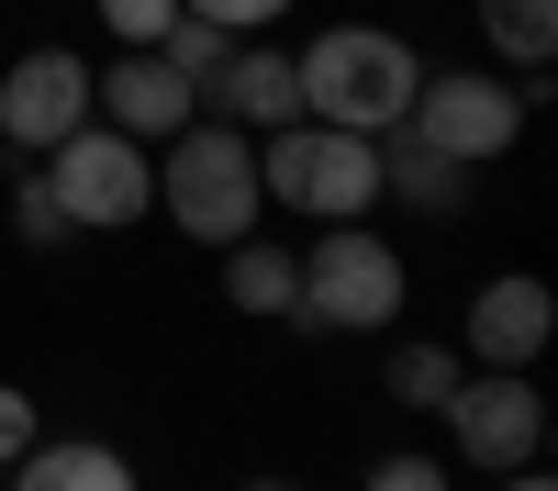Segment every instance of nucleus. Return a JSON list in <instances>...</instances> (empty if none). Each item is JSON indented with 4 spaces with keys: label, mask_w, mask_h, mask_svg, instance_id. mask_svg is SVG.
I'll return each mask as SVG.
<instances>
[{
    "label": "nucleus",
    "mask_w": 558,
    "mask_h": 491,
    "mask_svg": "<svg viewBox=\"0 0 558 491\" xmlns=\"http://www.w3.org/2000/svg\"><path fill=\"white\" fill-rule=\"evenodd\" d=\"M202 112V89L179 78L157 45H123L112 67H89V123H112V134H134V146H168L179 123Z\"/></svg>",
    "instance_id": "1a4fd4ad"
},
{
    "label": "nucleus",
    "mask_w": 558,
    "mask_h": 491,
    "mask_svg": "<svg viewBox=\"0 0 558 491\" xmlns=\"http://www.w3.org/2000/svg\"><path fill=\"white\" fill-rule=\"evenodd\" d=\"M291 78H302V112L313 123L380 146V134H402L413 89H425V57H413L402 34H380V23H324L313 57H291Z\"/></svg>",
    "instance_id": "f257e3e1"
},
{
    "label": "nucleus",
    "mask_w": 558,
    "mask_h": 491,
    "mask_svg": "<svg viewBox=\"0 0 558 491\" xmlns=\"http://www.w3.org/2000/svg\"><path fill=\"white\" fill-rule=\"evenodd\" d=\"M246 491H313V480H246Z\"/></svg>",
    "instance_id": "b1692460"
},
{
    "label": "nucleus",
    "mask_w": 558,
    "mask_h": 491,
    "mask_svg": "<svg viewBox=\"0 0 558 491\" xmlns=\"http://www.w3.org/2000/svg\"><path fill=\"white\" fill-rule=\"evenodd\" d=\"M12 235L45 246V257L68 246V212H57V191H45V168H23V191H12Z\"/></svg>",
    "instance_id": "a211bd4d"
},
{
    "label": "nucleus",
    "mask_w": 558,
    "mask_h": 491,
    "mask_svg": "<svg viewBox=\"0 0 558 491\" xmlns=\"http://www.w3.org/2000/svg\"><path fill=\"white\" fill-rule=\"evenodd\" d=\"M547 335H558L547 280H536V268H502V280L470 291V335H458V357H470V369H536Z\"/></svg>",
    "instance_id": "9d476101"
},
{
    "label": "nucleus",
    "mask_w": 558,
    "mask_h": 491,
    "mask_svg": "<svg viewBox=\"0 0 558 491\" xmlns=\"http://www.w3.org/2000/svg\"><path fill=\"white\" fill-rule=\"evenodd\" d=\"M402 134H425V146L458 157V168H492V157L525 146V89L492 78V67H425V89H413Z\"/></svg>",
    "instance_id": "423d86ee"
},
{
    "label": "nucleus",
    "mask_w": 558,
    "mask_h": 491,
    "mask_svg": "<svg viewBox=\"0 0 558 491\" xmlns=\"http://www.w3.org/2000/svg\"><path fill=\"white\" fill-rule=\"evenodd\" d=\"M45 191H57L68 235H123L157 212V146H134L112 123H78L68 146H45Z\"/></svg>",
    "instance_id": "39448f33"
},
{
    "label": "nucleus",
    "mask_w": 558,
    "mask_h": 491,
    "mask_svg": "<svg viewBox=\"0 0 558 491\" xmlns=\"http://www.w3.org/2000/svg\"><path fill=\"white\" fill-rule=\"evenodd\" d=\"M447 435H458V458L470 469H536V446H547V402L525 369H470L447 391Z\"/></svg>",
    "instance_id": "0eeeda50"
},
{
    "label": "nucleus",
    "mask_w": 558,
    "mask_h": 491,
    "mask_svg": "<svg viewBox=\"0 0 558 491\" xmlns=\"http://www.w3.org/2000/svg\"><path fill=\"white\" fill-rule=\"evenodd\" d=\"M12 491H134V458L101 435H34L12 458Z\"/></svg>",
    "instance_id": "f8f14e48"
},
{
    "label": "nucleus",
    "mask_w": 558,
    "mask_h": 491,
    "mask_svg": "<svg viewBox=\"0 0 558 491\" xmlns=\"http://www.w3.org/2000/svg\"><path fill=\"white\" fill-rule=\"evenodd\" d=\"M380 191L447 223V212H470V168H458V157H436L425 134H380Z\"/></svg>",
    "instance_id": "ddd939ff"
},
{
    "label": "nucleus",
    "mask_w": 558,
    "mask_h": 491,
    "mask_svg": "<svg viewBox=\"0 0 558 491\" xmlns=\"http://www.w3.org/2000/svg\"><path fill=\"white\" fill-rule=\"evenodd\" d=\"M481 34H492V57L547 67L558 57V0H481Z\"/></svg>",
    "instance_id": "dca6fc26"
},
{
    "label": "nucleus",
    "mask_w": 558,
    "mask_h": 491,
    "mask_svg": "<svg viewBox=\"0 0 558 491\" xmlns=\"http://www.w3.org/2000/svg\"><path fill=\"white\" fill-rule=\"evenodd\" d=\"M291 291H302V257H291V246H257V235L223 246V302H235L246 324H279V312H291Z\"/></svg>",
    "instance_id": "4468645a"
},
{
    "label": "nucleus",
    "mask_w": 558,
    "mask_h": 491,
    "mask_svg": "<svg viewBox=\"0 0 558 491\" xmlns=\"http://www.w3.org/2000/svg\"><path fill=\"white\" fill-rule=\"evenodd\" d=\"M157 57H168L179 78H191L202 101H213V78H223V57H235V34H223V23H202V12H179V23L157 34Z\"/></svg>",
    "instance_id": "f3484780"
},
{
    "label": "nucleus",
    "mask_w": 558,
    "mask_h": 491,
    "mask_svg": "<svg viewBox=\"0 0 558 491\" xmlns=\"http://www.w3.org/2000/svg\"><path fill=\"white\" fill-rule=\"evenodd\" d=\"M179 12H202V23H223V34H257V23L291 12V0H179Z\"/></svg>",
    "instance_id": "412c9836"
},
{
    "label": "nucleus",
    "mask_w": 558,
    "mask_h": 491,
    "mask_svg": "<svg viewBox=\"0 0 558 491\" xmlns=\"http://www.w3.org/2000/svg\"><path fill=\"white\" fill-rule=\"evenodd\" d=\"M202 112H223L235 134H279V123H302V78H291V57H279V45H235Z\"/></svg>",
    "instance_id": "9b49d317"
},
{
    "label": "nucleus",
    "mask_w": 558,
    "mask_h": 491,
    "mask_svg": "<svg viewBox=\"0 0 558 491\" xmlns=\"http://www.w3.org/2000/svg\"><path fill=\"white\" fill-rule=\"evenodd\" d=\"M357 491H458V480H447V458H425V446H391Z\"/></svg>",
    "instance_id": "6ab92c4d"
},
{
    "label": "nucleus",
    "mask_w": 558,
    "mask_h": 491,
    "mask_svg": "<svg viewBox=\"0 0 558 491\" xmlns=\"http://www.w3.org/2000/svg\"><path fill=\"white\" fill-rule=\"evenodd\" d=\"M78 123H89V57H68V45H34V57L0 67V146H12V157L68 146Z\"/></svg>",
    "instance_id": "6e6552de"
},
{
    "label": "nucleus",
    "mask_w": 558,
    "mask_h": 491,
    "mask_svg": "<svg viewBox=\"0 0 558 491\" xmlns=\"http://www.w3.org/2000/svg\"><path fill=\"white\" fill-rule=\"evenodd\" d=\"M502 491H558V480L547 469H502Z\"/></svg>",
    "instance_id": "5701e85b"
},
{
    "label": "nucleus",
    "mask_w": 558,
    "mask_h": 491,
    "mask_svg": "<svg viewBox=\"0 0 558 491\" xmlns=\"http://www.w3.org/2000/svg\"><path fill=\"white\" fill-rule=\"evenodd\" d=\"M402 246H380L368 223H324L313 257H302V291H291V324H324V335H380L402 324Z\"/></svg>",
    "instance_id": "20e7f679"
},
{
    "label": "nucleus",
    "mask_w": 558,
    "mask_h": 491,
    "mask_svg": "<svg viewBox=\"0 0 558 491\" xmlns=\"http://www.w3.org/2000/svg\"><path fill=\"white\" fill-rule=\"evenodd\" d=\"M157 212L179 223L191 246H235V235H257V212H268V191H257V134H235L223 112H191L168 134V157H157Z\"/></svg>",
    "instance_id": "f03ea898"
},
{
    "label": "nucleus",
    "mask_w": 558,
    "mask_h": 491,
    "mask_svg": "<svg viewBox=\"0 0 558 491\" xmlns=\"http://www.w3.org/2000/svg\"><path fill=\"white\" fill-rule=\"evenodd\" d=\"M257 191L279 212H313V223H357L368 201H380V146L368 134H336V123H279L257 134Z\"/></svg>",
    "instance_id": "7ed1b4c3"
},
{
    "label": "nucleus",
    "mask_w": 558,
    "mask_h": 491,
    "mask_svg": "<svg viewBox=\"0 0 558 491\" xmlns=\"http://www.w3.org/2000/svg\"><path fill=\"white\" fill-rule=\"evenodd\" d=\"M34 435H45V425H34V391H12V380H0V469H12Z\"/></svg>",
    "instance_id": "4be33fe9"
},
{
    "label": "nucleus",
    "mask_w": 558,
    "mask_h": 491,
    "mask_svg": "<svg viewBox=\"0 0 558 491\" xmlns=\"http://www.w3.org/2000/svg\"><path fill=\"white\" fill-rule=\"evenodd\" d=\"M89 12H101V23L123 34V45H157V34L179 23V0H89Z\"/></svg>",
    "instance_id": "aec40b11"
},
{
    "label": "nucleus",
    "mask_w": 558,
    "mask_h": 491,
    "mask_svg": "<svg viewBox=\"0 0 558 491\" xmlns=\"http://www.w3.org/2000/svg\"><path fill=\"white\" fill-rule=\"evenodd\" d=\"M470 380V357L458 346H436V335H413V346H391V369H380V391L402 402V414H447V391Z\"/></svg>",
    "instance_id": "2eb2a0df"
}]
</instances>
